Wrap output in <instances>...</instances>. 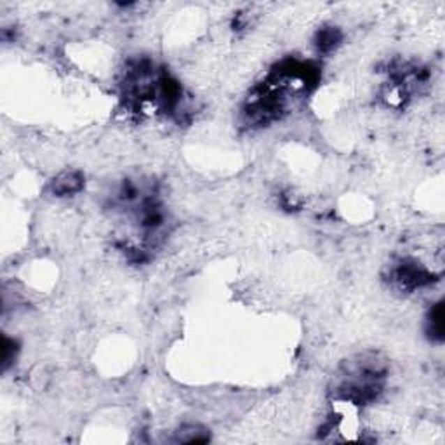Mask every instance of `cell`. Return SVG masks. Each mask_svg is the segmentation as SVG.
<instances>
[{"mask_svg":"<svg viewBox=\"0 0 445 445\" xmlns=\"http://www.w3.org/2000/svg\"><path fill=\"white\" fill-rule=\"evenodd\" d=\"M426 334L432 341H444V303H437L430 310L426 317Z\"/></svg>","mask_w":445,"mask_h":445,"instance_id":"4","label":"cell"},{"mask_svg":"<svg viewBox=\"0 0 445 445\" xmlns=\"http://www.w3.org/2000/svg\"><path fill=\"white\" fill-rule=\"evenodd\" d=\"M209 440V433L207 430H204L199 425H188L179 428V432L176 433V442L181 444H200L207 442Z\"/></svg>","mask_w":445,"mask_h":445,"instance_id":"5","label":"cell"},{"mask_svg":"<svg viewBox=\"0 0 445 445\" xmlns=\"http://www.w3.org/2000/svg\"><path fill=\"white\" fill-rule=\"evenodd\" d=\"M432 282V271L414 259H398L390 268V284L400 292H414Z\"/></svg>","mask_w":445,"mask_h":445,"instance_id":"1","label":"cell"},{"mask_svg":"<svg viewBox=\"0 0 445 445\" xmlns=\"http://www.w3.org/2000/svg\"><path fill=\"white\" fill-rule=\"evenodd\" d=\"M86 185V178L79 171H63L51 181V192L56 197H70L79 193Z\"/></svg>","mask_w":445,"mask_h":445,"instance_id":"2","label":"cell"},{"mask_svg":"<svg viewBox=\"0 0 445 445\" xmlns=\"http://www.w3.org/2000/svg\"><path fill=\"white\" fill-rule=\"evenodd\" d=\"M342 31L338 27H322L315 35V47L319 54H331L341 45Z\"/></svg>","mask_w":445,"mask_h":445,"instance_id":"3","label":"cell"},{"mask_svg":"<svg viewBox=\"0 0 445 445\" xmlns=\"http://www.w3.org/2000/svg\"><path fill=\"white\" fill-rule=\"evenodd\" d=\"M16 352H17V345L14 339L10 338H3V342H2V365H3V370L9 367L10 362H14V359H16Z\"/></svg>","mask_w":445,"mask_h":445,"instance_id":"6","label":"cell"}]
</instances>
